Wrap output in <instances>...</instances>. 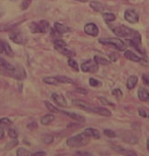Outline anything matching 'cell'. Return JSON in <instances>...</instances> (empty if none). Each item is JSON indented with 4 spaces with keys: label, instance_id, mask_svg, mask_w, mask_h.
Instances as JSON below:
<instances>
[{
    "label": "cell",
    "instance_id": "obj_1",
    "mask_svg": "<svg viewBox=\"0 0 149 156\" xmlns=\"http://www.w3.org/2000/svg\"><path fill=\"white\" fill-rule=\"evenodd\" d=\"M110 28L116 35H118L120 37H123V38H127V39H133V38L141 36L138 32H137L134 29H131L129 27H127L125 25L110 24Z\"/></svg>",
    "mask_w": 149,
    "mask_h": 156
},
{
    "label": "cell",
    "instance_id": "obj_2",
    "mask_svg": "<svg viewBox=\"0 0 149 156\" xmlns=\"http://www.w3.org/2000/svg\"><path fill=\"white\" fill-rule=\"evenodd\" d=\"M90 142L89 136L85 133L79 134L76 136H73L66 141V144L70 148H78V147H83L88 144Z\"/></svg>",
    "mask_w": 149,
    "mask_h": 156
},
{
    "label": "cell",
    "instance_id": "obj_3",
    "mask_svg": "<svg viewBox=\"0 0 149 156\" xmlns=\"http://www.w3.org/2000/svg\"><path fill=\"white\" fill-rule=\"evenodd\" d=\"M99 42L102 44L110 45L119 51H125L127 48L126 44L123 41H121L120 39H118V38H114V37L108 38V39H101V40H99Z\"/></svg>",
    "mask_w": 149,
    "mask_h": 156
},
{
    "label": "cell",
    "instance_id": "obj_4",
    "mask_svg": "<svg viewBox=\"0 0 149 156\" xmlns=\"http://www.w3.org/2000/svg\"><path fill=\"white\" fill-rule=\"evenodd\" d=\"M30 29L32 31V34H43L49 31V22L45 21V20H42L39 23L33 22L31 23L30 25Z\"/></svg>",
    "mask_w": 149,
    "mask_h": 156
},
{
    "label": "cell",
    "instance_id": "obj_5",
    "mask_svg": "<svg viewBox=\"0 0 149 156\" xmlns=\"http://www.w3.org/2000/svg\"><path fill=\"white\" fill-rule=\"evenodd\" d=\"M81 69L84 72H96L98 70V64L94 61L88 60L82 62Z\"/></svg>",
    "mask_w": 149,
    "mask_h": 156
},
{
    "label": "cell",
    "instance_id": "obj_6",
    "mask_svg": "<svg viewBox=\"0 0 149 156\" xmlns=\"http://www.w3.org/2000/svg\"><path fill=\"white\" fill-rule=\"evenodd\" d=\"M124 17L126 19V21H128L130 23H137L139 20V16H138V14L133 10V9H128L125 11V14H124Z\"/></svg>",
    "mask_w": 149,
    "mask_h": 156
},
{
    "label": "cell",
    "instance_id": "obj_7",
    "mask_svg": "<svg viewBox=\"0 0 149 156\" xmlns=\"http://www.w3.org/2000/svg\"><path fill=\"white\" fill-rule=\"evenodd\" d=\"M84 31H85V34H87L88 35L94 36V37L99 34V28L93 23H86L85 25V27H84Z\"/></svg>",
    "mask_w": 149,
    "mask_h": 156
},
{
    "label": "cell",
    "instance_id": "obj_8",
    "mask_svg": "<svg viewBox=\"0 0 149 156\" xmlns=\"http://www.w3.org/2000/svg\"><path fill=\"white\" fill-rule=\"evenodd\" d=\"M0 53L4 54V55L10 56V57H13L15 54L9 44L4 40H0Z\"/></svg>",
    "mask_w": 149,
    "mask_h": 156
},
{
    "label": "cell",
    "instance_id": "obj_9",
    "mask_svg": "<svg viewBox=\"0 0 149 156\" xmlns=\"http://www.w3.org/2000/svg\"><path fill=\"white\" fill-rule=\"evenodd\" d=\"M124 55H125V57H126L128 60L132 61V62H141V63H144V64H147V62H146V61H145L144 59L140 58L138 55L135 54V53L132 52L131 51H125Z\"/></svg>",
    "mask_w": 149,
    "mask_h": 156
},
{
    "label": "cell",
    "instance_id": "obj_10",
    "mask_svg": "<svg viewBox=\"0 0 149 156\" xmlns=\"http://www.w3.org/2000/svg\"><path fill=\"white\" fill-rule=\"evenodd\" d=\"M9 38L17 44H23L25 43V40L20 32H13L9 34Z\"/></svg>",
    "mask_w": 149,
    "mask_h": 156
},
{
    "label": "cell",
    "instance_id": "obj_11",
    "mask_svg": "<svg viewBox=\"0 0 149 156\" xmlns=\"http://www.w3.org/2000/svg\"><path fill=\"white\" fill-rule=\"evenodd\" d=\"M73 105L84 109L85 111H89V112H93V107H92L91 105H89L88 103H86L83 100H79V99H76V100H73L72 101Z\"/></svg>",
    "mask_w": 149,
    "mask_h": 156
},
{
    "label": "cell",
    "instance_id": "obj_12",
    "mask_svg": "<svg viewBox=\"0 0 149 156\" xmlns=\"http://www.w3.org/2000/svg\"><path fill=\"white\" fill-rule=\"evenodd\" d=\"M53 100L56 102L57 105L60 106V107H66V101L65 99L64 96L62 94H59V93H53L51 95Z\"/></svg>",
    "mask_w": 149,
    "mask_h": 156
},
{
    "label": "cell",
    "instance_id": "obj_13",
    "mask_svg": "<svg viewBox=\"0 0 149 156\" xmlns=\"http://www.w3.org/2000/svg\"><path fill=\"white\" fill-rule=\"evenodd\" d=\"M54 29L59 34H66V33H68V32L71 31V29L68 26L65 25L63 23H55Z\"/></svg>",
    "mask_w": 149,
    "mask_h": 156
},
{
    "label": "cell",
    "instance_id": "obj_14",
    "mask_svg": "<svg viewBox=\"0 0 149 156\" xmlns=\"http://www.w3.org/2000/svg\"><path fill=\"white\" fill-rule=\"evenodd\" d=\"M60 113H63L65 115H68L69 117H71L72 119L76 120V121H78V122H85V118L83 115H80L78 114H76V113H72V112H67V111H62L60 110Z\"/></svg>",
    "mask_w": 149,
    "mask_h": 156
},
{
    "label": "cell",
    "instance_id": "obj_15",
    "mask_svg": "<svg viewBox=\"0 0 149 156\" xmlns=\"http://www.w3.org/2000/svg\"><path fill=\"white\" fill-rule=\"evenodd\" d=\"M137 96H138L139 99L142 100V101H145V102L149 101V92L144 88H140L138 89Z\"/></svg>",
    "mask_w": 149,
    "mask_h": 156
},
{
    "label": "cell",
    "instance_id": "obj_16",
    "mask_svg": "<svg viewBox=\"0 0 149 156\" xmlns=\"http://www.w3.org/2000/svg\"><path fill=\"white\" fill-rule=\"evenodd\" d=\"M55 49H56L59 52H60L61 54H63V55L66 56V57H73V56H75V53H74L72 51H70L69 49H67L66 46L55 47Z\"/></svg>",
    "mask_w": 149,
    "mask_h": 156
},
{
    "label": "cell",
    "instance_id": "obj_17",
    "mask_svg": "<svg viewBox=\"0 0 149 156\" xmlns=\"http://www.w3.org/2000/svg\"><path fill=\"white\" fill-rule=\"evenodd\" d=\"M137 81H138L137 76H136V75L130 76L128 79V80H127V88H128V89H133L136 87Z\"/></svg>",
    "mask_w": 149,
    "mask_h": 156
},
{
    "label": "cell",
    "instance_id": "obj_18",
    "mask_svg": "<svg viewBox=\"0 0 149 156\" xmlns=\"http://www.w3.org/2000/svg\"><path fill=\"white\" fill-rule=\"evenodd\" d=\"M55 119V116L54 115H51V114H48V115H43L42 117L41 118V123L43 126H48L49 124H51Z\"/></svg>",
    "mask_w": 149,
    "mask_h": 156
},
{
    "label": "cell",
    "instance_id": "obj_19",
    "mask_svg": "<svg viewBox=\"0 0 149 156\" xmlns=\"http://www.w3.org/2000/svg\"><path fill=\"white\" fill-rule=\"evenodd\" d=\"M90 6L96 12H103L105 7L103 6V5H102L100 2L97 1H92L90 2Z\"/></svg>",
    "mask_w": 149,
    "mask_h": 156
},
{
    "label": "cell",
    "instance_id": "obj_20",
    "mask_svg": "<svg viewBox=\"0 0 149 156\" xmlns=\"http://www.w3.org/2000/svg\"><path fill=\"white\" fill-rule=\"evenodd\" d=\"M84 133L87 134L89 137L92 136V137H94V138H96V139H99L100 136H101V134H100L98 130H96V129H94V128H91V127L86 128Z\"/></svg>",
    "mask_w": 149,
    "mask_h": 156
},
{
    "label": "cell",
    "instance_id": "obj_21",
    "mask_svg": "<svg viewBox=\"0 0 149 156\" xmlns=\"http://www.w3.org/2000/svg\"><path fill=\"white\" fill-rule=\"evenodd\" d=\"M93 113H95V114H99L101 115H104V116H110L111 115V113L110 110H108L107 108H93Z\"/></svg>",
    "mask_w": 149,
    "mask_h": 156
},
{
    "label": "cell",
    "instance_id": "obj_22",
    "mask_svg": "<svg viewBox=\"0 0 149 156\" xmlns=\"http://www.w3.org/2000/svg\"><path fill=\"white\" fill-rule=\"evenodd\" d=\"M0 66L3 68V69H8V70H12V71H14L15 69V66H13L12 64H10V62H7L5 60H4L1 57H0Z\"/></svg>",
    "mask_w": 149,
    "mask_h": 156
},
{
    "label": "cell",
    "instance_id": "obj_23",
    "mask_svg": "<svg viewBox=\"0 0 149 156\" xmlns=\"http://www.w3.org/2000/svg\"><path fill=\"white\" fill-rule=\"evenodd\" d=\"M43 82H45L46 84H49V85H58V84H59V82L58 81L56 77H46V78L43 79Z\"/></svg>",
    "mask_w": 149,
    "mask_h": 156
},
{
    "label": "cell",
    "instance_id": "obj_24",
    "mask_svg": "<svg viewBox=\"0 0 149 156\" xmlns=\"http://www.w3.org/2000/svg\"><path fill=\"white\" fill-rule=\"evenodd\" d=\"M56 79L58 80V81L59 83H67V84H73L74 83L73 80H71L68 77H66V76H56Z\"/></svg>",
    "mask_w": 149,
    "mask_h": 156
},
{
    "label": "cell",
    "instance_id": "obj_25",
    "mask_svg": "<svg viewBox=\"0 0 149 156\" xmlns=\"http://www.w3.org/2000/svg\"><path fill=\"white\" fill-rule=\"evenodd\" d=\"M93 60H94V62L98 64H103V65H108L109 63H110V61H108L107 59H104V58H103V57H100V56H94V58H93Z\"/></svg>",
    "mask_w": 149,
    "mask_h": 156
},
{
    "label": "cell",
    "instance_id": "obj_26",
    "mask_svg": "<svg viewBox=\"0 0 149 156\" xmlns=\"http://www.w3.org/2000/svg\"><path fill=\"white\" fill-rule=\"evenodd\" d=\"M103 19L106 21V22H113L115 19H116V16L114 14H111V13H103Z\"/></svg>",
    "mask_w": 149,
    "mask_h": 156
},
{
    "label": "cell",
    "instance_id": "obj_27",
    "mask_svg": "<svg viewBox=\"0 0 149 156\" xmlns=\"http://www.w3.org/2000/svg\"><path fill=\"white\" fill-rule=\"evenodd\" d=\"M16 24H0V32H6L13 30Z\"/></svg>",
    "mask_w": 149,
    "mask_h": 156
},
{
    "label": "cell",
    "instance_id": "obj_28",
    "mask_svg": "<svg viewBox=\"0 0 149 156\" xmlns=\"http://www.w3.org/2000/svg\"><path fill=\"white\" fill-rule=\"evenodd\" d=\"M44 103H45V105H46L47 108H48V109H49L50 112H52V113H59V112H60V110H59V108H57L55 106H53L50 102H49V101H45Z\"/></svg>",
    "mask_w": 149,
    "mask_h": 156
},
{
    "label": "cell",
    "instance_id": "obj_29",
    "mask_svg": "<svg viewBox=\"0 0 149 156\" xmlns=\"http://www.w3.org/2000/svg\"><path fill=\"white\" fill-rule=\"evenodd\" d=\"M112 148H113L115 151H117V152H119V153H120V154H135V155H136L135 153L129 152V151H126V150H124L123 148H121V147H120V146H112Z\"/></svg>",
    "mask_w": 149,
    "mask_h": 156
},
{
    "label": "cell",
    "instance_id": "obj_30",
    "mask_svg": "<svg viewBox=\"0 0 149 156\" xmlns=\"http://www.w3.org/2000/svg\"><path fill=\"white\" fill-rule=\"evenodd\" d=\"M17 155L18 156H29V155H32V154L31 152H29L28 150L26 149H23V148H19L17 150Z\"/></svg>",
    "mask_w": 149,
    "mask_h": 156
},
{
    "label": "cell",
    "instance_id": "obj_31",
    "mask_svg": "<svg viewBox=\"0 0 149 156\" xmlns=\"http://www.w3.org/2000/svg\"><path fill=\"white\" fill-rule=\"evenodd\" d=\"M67 63H68V65L72 68L74 70H76V71H78V70H79V69H78V64H77V62H76V61H74L73 59H71V58L68 59Z\"/></svg>",
    "mask_w": 149,
    "mask_h": 156
},
{
    "label": "cell",
    "instance_id": "obj_32",
    "mask_svg": "<svg viewBox=\"0 0 149 156\" xmlns=\"http://www.w3.org/2000/svg\"><path fill=\"white\" fill-rule=\"evenodd\" d=\"M12 124L11 120L8 119V118H1L0 119V127H3V126H8Z\"/></svg>",
    "mask_w": 149,
    "mask_h": 156
},
{
    "label": "cell",
    "instance_id": "obj_33",
    "mask_svg": "<svg viewBox=\"0 0 149 156\" xmlns=\"http://www.w3.org/2000/svg\"><path fill=\"white\" fill-rule=\"evenodd\" d=\"M89 84H90L92 87H94V88L100 87V86L102 85V83H101L100 81H98L97 80L93 79V78H91V79L89 80Z\"/></svg>",
    "mask_w": 149,
    "mask_h": 156
},
{
    "label": "cell",
    "instance_id": "obj_34",
    "mask_svg": "<svg viewBox=\"0 0 149 156\" xmlns=\"http://www.w3.org/2000/svg\"><path fill=\"white\" fill-rule=\"evenodd\" d=\"M53 140H54L53 136L49 135V134H46V135H44L42 137V141L45 144H50V143L53 142Z\"/></svg>",
    "mask_w": 149,
    "mask_h": 156
},
{
    "label": "cell",
    "instance_id": "obj_35",
    "mask_svg": "<svg viewBox=\"0 0 149 156\" xmlns=\"http://www.w3.org/2000/svg\"><path fill=\"white\" fill-rule=\"evenodd\" d=\"M8 134L12 138H16L18 136V133H17V131L15 128H9L8 129Z\"/></svg>",
    "mask_w": 149,
    "mask_h": 156
},
{
    "label": "cell",
    "instance_id": "obj_36",
    "mask_svg": "<svg viewBox=\"0 0 149 156\" xmlns=\"http://www.w3.org/2000/svg\"><path fill=\"white\" fill-rule=\"evenodd\" d=\"M103 133H104V134H105L106 136L110 137V138H114V137L117 136L116 134H115L112 130H110V129H105V130L103 131Z\"/></svg>",
    "mask_w": 149,
    "mask_h": 156
},
{
    "label": "cell",
    "instance_id": "obj_37",
    "mask_svg": "<svg viewBox=\"0 0 149 156\" xmlns=\"http://www.w3.org/2000/svg\"><path fill=\"white\" fill-rule=\"evenodd\" d=\"M31 3H32V0H23V1L22 2L21 8L22 10L27 9V8L29 7V5H31Z\"/></svg>",
    "mask_w": 149,
    "mask_h": 156
},
{
    "label": "cell",
    "instance_id": "obj_38",
    "mask_svg": "<svg viewBox=\"0 0 149 156\" xmlns=\"http://www.w3.org/2000/svg\"><path fill=\"white\" fill-rule=\"evenodd\" d=\"M54 46L55 47H61V46H66V43L63 40H55L54 42Z\"/></svg>",
    "mask_w": 149,
    "mask_h": 156
},
{
    "label": "cell",
    "instance_id": "obj_39",
    "mask_svg": "<svg viewBox=\"0 0 149 156\" xmlns=\"http://www.w3.org/2000/svg\"><path fill=\"white\" fill-rule=\"evenodd\" d=\"M17 144H18V141H17V140H14V141H12V142L8 143V144H6L5 148H6V149H12L13 147L16 146Z\"/></svg>",
    "mask_w": 149,
    "mask_h": 156
},
{
    "label": "cell",
    "instance_id": "obj_40",
    "mask_svg": "<svg viewBox=\"0 0 149 156\" xmlns=\"http://www.w3.org/2000/svg\"><path fill=\"white\" fill-rule=\"evenodd\" d=\"M112 95H114L115 97H117V98H119L120 97L122 96V92H121L120 89H113V90H112Z\"/></svg>",
    "mask_w": 149,
    "mask_h": 156
},
{
    "label": "cell",
    "instance_id": "obj_41",
    "mask_svg": "<svg viewBox=\"0 0 149 156\" xmlns=\"http://www.w3.org/2000/svg\"><path fill=\"white\" fill-rule=\"evenodd\" d=\"M142 80H143V81H144L145 84H147V86H149V75L144 74L143 77H142Z\"/></svg>",
    "mask_w": 149,
    "mask_h": 156
},
{
    "label": "cell",
    "instance_id": "obj_42",
    "mask_svg": "<svg viewBox=\"0 0 149 156\" xmlns=\"http://www.w3.org/2000/svg\"><path fill=\"white\" fill-rule=\"evenodd\" d=\"M110 61L115 62L117 59H119V54H117V53H111V54H110Z\"/></svg>",
    "mask_w": 149,
    "mask_h": 156
},
{
    "label": "cell",
    "instance_id": "obj_43",
    "mask_svg": "<svg viewBox=\"0 0 149 156\" xmlns=\"http://www.w3.org/2000/svg\"><path fill=\"white\" fill-rule=\"evenodd\" d=\"M100 100H101V102H102L103 105H112V106H113V104H111V103L108 102L104 98H100Z\"/></svg>",
    "mask_w": 149,
    "mask_h": 156
},
{
    "label": "cell",
    "instance_id": "obj_44",
    "mask_svg": "<svg viewBox=\"0 0 149 156\" xmlns=\"http://www.w3.org/2000/svg\"><path fill=\"white\" fill-rule=\"evenodd\" d=\"M138 113H139V115H140L141 116H143V117H147V113H146L145 110L139 109V110H138Z\"/></svg>",
    "mask_w": 149,
    "mask_h": 156
},
{
    "label": "cell",
    "instance_id": "obj_45",
    "mask_svg": "<svg viewBox=\"0 0 149 156\" xmlns=\"http://www.w3.org/2000/svg\"><path fill=\"white\" fill-rule=\"evenodd\" d=\"M76 92H78V93H82V94H87V90L85 89H81V88L76 89Z\"/></svg>",
    "mask_w": 149,
    "mask_h": 156
},
{
    "label": "cell",
    "instance_id": "obj_46",
    "mask_svg": "<svg viewBox=\"0 0 149 156\" xmlns=\"http://www.w3.org/2000/svg\"><path fill=\"white\" fill-rule=\"evenodd\" d=\"M32 155H46V153L45 152H37V153H34Z\"/></svg>",
    "mask_w": 149,
    "mask_h": 156
},
{
    "label": "cell",
    "instance_id": "obj_47",
    "mask_svg": "<svg viewBox=\"0 0 149 156\" xmlns=\"http://www.w3.org/2000/svg\"><path fill=\"white\" fill-rule=\"evenodd\" d=\"M5 137V131L3 129H0V139H3Z\"/></svg>",
    "mask_w": 149,
    "mask_h": 156
},
{
    "label": "cell",
    "instance_id": "obj_48",
    "mask_svg": "<svg viewBox=\"0 0 149 156\" xmlns=\"http://www.w3.org/2000/svg\"><path fill=\"white\" fill-rule=\"evenodd\" d=\"M77 154H86V155H90L91 154H89V153H85V152H77Z\"/></svg>",
    "mask_w": 149,
    "mask_h": 156
},
{
    "label": "cell",
    "instance_id": "obj_49",
    "mask_svg": "<svg viewBox=\"0 0 149 156\" xmlns=\"http://www.w3.org/2000/svg\"><path fill=\"white\" fill-rule=\"evenodd\" d=\"M2 15H3V9H2V7L0 6V17L2 16Z\"/></svg>",
    "mask_w": 149,
    "mask_h": 156
},
{
    "label": "cell",
    "instance_id": "obj_50",
    "mask_svg": "<svg viewBox=\"0 0 149 156\" xmlns=\"http://www.w3.org/2000/svg\"><path fill=\"white\" fill-rule=\"evenodd\" d=\"M77 1H79V2H83V3H85V2H86L87 0H77Z\"/></svg>",
    "mask_w": 149,
    "mask_h": 156
},
{
    "label": "cell",
    "instance_id": "obj_51",
    "mask_svg": "<svg viewBox=\"0 0 149 156\" xmlns=\"http://www.w3.org/2000/svg\"><path fill=\"white\" fill-rule=\"evenodd\" d=\"M147 148H148V150H149V140L147 141Z\"/></svg>",
    "mask_w": 149,
    "mask_h": 156
},
{
    "label": "cell",
    "instance_id": "obj_52",
    "mask_svg": "<svg viewBox=\"0 0 149 156\" xmlns=\"http://www.w3.org/2000/svg\"><path fill=\"white\" fill-rule=\"evenodd\" d=\"M148 117H149V115H148Z\"/></svg>",
    "mask_w": 149,
    "mask_h": 156
}]
</instances>
